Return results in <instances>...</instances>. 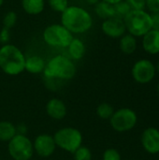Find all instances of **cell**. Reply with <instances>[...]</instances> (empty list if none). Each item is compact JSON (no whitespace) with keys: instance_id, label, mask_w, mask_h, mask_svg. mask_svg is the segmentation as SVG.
<instances>
[{"instance_id":"cell-35","label":"cell","mask_w":159,"mask_h":160,"mask_svg":"<svg viewBox=\"0 0 159 160\" xmlns=\"http://www.w3.org/2000/svg\"><path fill=\"white\" fill-rule=\"evenodd\" d=\"M4 1H5V0H0V8L3 6V4H4Z\"/></svg>"},{"instance_id":"cell-7","label":"cell","mask_w":159,"mask_h":160,"mask_svg":"<svg viewBox=\"0 0 159 160\" xmlns=\"http://www.w3.org/2000/svg\"><path fill=\"white\" fill-rule=\"evenodd\" d=\"M7 150L13 160H30L34 155L33 142L21 134H16L8 142Z\"/></svg>"},{"instance_id":"cell-21","label":"cell","mask_w":159,"mask_h":160,"mask_svg":"<svg viewBox=\"0 0 159 160\" xmlns=\"http://www.w3.org/2000/svg\"><path fill=\"white\" fill-rule=\"evenodd\" d=\"M131 7L128 5V3L125 0H122L116 4L113 5V10H114V17H117L119 19L124 20L125 17L131 11Z\"/></svg>"},{"instance_id":"cell-5","label":"cell","mask_w":159,"mask_h":160,"mask_svg":"<svg viewBox=\"0 0 159 160\" xmlns=\"http://www.w3.org/2000/svg\"><path fill=\"white\" fill-rule=\"evenodd\" d=\"M73 38V34L61 23L50 24L44 28L42 33L43 41L52 48L67 49Z\"/></svg>"},{"instance_id":"cell-11","label":"cell","mask_w":159,"mask_h":160,"mask_svg":"<svg viewBox=\"0 0 159 160\" xmlns=\"http://www.w3.org/2000/svg\"><path fill=\"white\" fill-rule=\"evenodd\" d=\"M34 152H36L41 158L51 157L56 148V144L53 136L49 134L38 135L33 142Z\"/></svg>"},{"instance_id":"cell-8","label":"cell","mask_w":159,"mask_h":160,"mask_svg":"<svg viewBox=\"0 0 159 160\" xmlns=\"http://www.w3.org/2000/svg\"><path fill=\"white\" fill-rule=\"evenodd\" d=\"M138 122L137 113L130 108H121L114 111L110 119L112 128L117 132H127L132 130Z\"/></svg>"},{"instance_id":"cell-30","label":"cell","mask_w":159,"mask_h":160,"mask_svg":"<svg viewBox=\"0 0 159 160\" xmlns=\"http://www.w3.org/2000/svg\"><path fill=\"white\" fill-rule=\"evenodd\" d=\"M152 29L159 31V13H151Z\"/></svg>"},{"instance_id":"cell-32","label":"cell","mask_w":159,"mask_h":160,"mask_svg":"<svg viewBox=\"0 0 159 160\" xmlns=\"http://www.w3.org/2000/svg\"><path fill=\"white\" fill-rule=\"evenodd\" d=\"M100 0H85V2L88 4V5H92V6H95L97 5Z\"/></svg>"},{"instance_id":"cell-29","label":"cell","mask_w":159,"mask_h":160,"mask_svg":"<svg viewBox=\"0 0 159 160\" xmlns=\"http://www.w3.org/2000/svg\"><path fill=\"white\" fill-rule=\"evenodd\" d=\"M10 39V29H7L6 27H2L0 30V43L2 45L9 43Z\"/></svg>"},{"instance_id":"cell-33","label":"cell","mask_w":159,"mask_h":160,"mask_svg":"<svg viewBox=\"0 0 159 160\" xmlns=\"http://www.w3.org/2000/svg\"><path fill=\"white\" fill-rule=\"evenodd\" d=\"M100 1H104V2H107V3H109V4L114 5V4H116V3H118V2H120V1H122V0H100Z\"/></svg>"},{"instance_id":"cell-34","label":"cell","mask_w":159,"mask_h":160,"mask_svg":"<svg viewBox=\"0 0 159 160\" xmlns=\"http://www.w3.org/2000/svg\"><path fill=\"white\" fill-rule=\"evenodd\" d=\"M156 68H157V71L159 73V61H158V63H157V65L156 66Z\"/></svg>"},{"instance_id":"cell-31","label":"cell","mask_w":159,"mask_h":160,"mask_svg":"<svg viewBox=\"0 0 159 160\" xmlns=\"http://www.w3.org/2000/svg\"><path fill=\"white\" fill-rule=\"evenodd\" d=\"M16 131H17V134L25 135V133H26V127L23 124H21V125L16 127Z\"/></svg>"},{"instance_id":"cell-10","label":"cell","mask_w":159,"mask_h":160,"mask_svg":"<svg viewBox=\"0 0 159 160\" xmlns=\"http://www.w3.org/2000/svg\"><path fill=\"white\" fill-rule=\"evenodd\" d=\"M101 30L105 36L111 38H120L127 33L124 20L117 17L103 20L101 23Z\"/></svg>"},{"instance_id":"cell-3","label":"cell","mask_w":159,"mask_h":160,"mask_svg":"<svg viewBox=\"0 0 159 160\" xmlns=\"http://www.w3.org/2000/svg\"><path fill=\"white\" fill-rule=\"evenodd\" d=\"M76 71L77 68L72 59L65 54H56L46 62L43 74L47 79L71 80Z\"/></svg>"},{"instance_id":"cell-1","label":"cell","mask_w":159,"mask_h":160,"mask_svg":"<svg viewBox=\"0 0 159 160\" xmlns=\"http://www.w3.org/2000/svg\"><path fill=\"white\" fill-rule=\"evenodd\" d=\"M63 24L71 34L82 35L88 32L93 26V17L91 13L81 6H68L60 16Z\"/></svg>"},{"instance_id":"cell-13","label":"cell","mask_w":159,"mask_h":160,"mask_svg":"<svg viewBox=\"0 0 159 160\" xmlns=\"http://www.w3.org/2000/svg\"><path fill=\"white\" fill-rule=\"evenodd\" d=\"M46 112L54 120H62L67 115L66 104L61 99L53 98L48 101L46 105Z\"/></svg>"},{"instance_id":"cell-14","label":"cell","mask_w":159,"mask_h":160,"mask_svg":"<svg viewBox=\"0 0 159 160\" xmlns=\"http://www.w3.org/2000/svg\"><path fill=\"white\" fill-rule=\"evenodd\" d=\"M143 50L152 55L159 53V31L151 29L142 37Z\"/></svg>"},{"instance_id":"cell-17","label":"cell","mask_w":159,"mask_h":160,"mask_svg":"<svg viewBox=\"0 0 159 160\" xmlns=\"http://www.w3.org/2000/svg\"><path fill=\"white\" fill-rule=\"evenodd\" d=\"M22 10L29 15H38L43 12L46 0H21Z\"/></svg>"},{"instance_id":"cell-15","label":"cell","mask_w":159,"mask_h":160,"mask_svg":"<svg viewBox=\"0 0 159 160\" xmlns=\"http://www.w3.org/2000/svg\"><path fill=\"white\" fill-rule=\"evenodd\" d=\"M67 54L70 59L73 61L81 60L86 52V47L84 42L80 38H73L68 46L67 47Z\"/></svg>"},{"instance_id":"cell-6","label":"cell","mask_w":159,"mask_h":160,"mask_svg":"<svg viewBox=\"0 0 159 160\" xmlns=\"http://www.w3.org/2000/svg\"><path fill=\"white\" fill-rule=\"evenodd\" d=\"M53 139L56 147L72 154L82 145V134L74 128H63L57 130Z\"/></svg>"},{"instance_id":"cell-37","label":"cell","mask_w":159,"mask_h":160,"mask_svg":"<svg viewBox=\"0 0 159 160\" xmlns=\"http://www.w3.org/2000/svg\"><path fill=\"white\" fill-rule=\"evenodd\" d=\"M126 160H131V159H126Z\"/></svg>"},{"instance_id":"cell-19","label":"cell","mask_w":159,"mask_h":160,"mask_svg":"<svg viewBox=\"0 0 159 160\" xmlns=\"http://www.w3.org/2000/svg\"><path fill=\"white\" fill-rule=\"evenodd\" d=\"M95 13L97 17H99L102 20H106L112 17H114V10H113V5L109 4L104 1H99L97 5L94 6Z\"/></svg>"},{"instance_id":"cell-12","label":"cell","mask_w":159,"mask_h":160,"mask_svg":"<svg viewBox=\"0 0 159 160\" xmlns=\"http://www.w3.org/2000/svg\"><path fill=\"white\" fill-rule=\"evenodd\" d=\"M141 142L145 150L150 155L159 154V129L157 128H147L143 130Z\"/></svg>"},{"instance_id":"cell-9","label":"cell","mask_w":159,"mask_h":160,"mask_svg":"<svg viewBox=\"0 0 159 160\" xmlns=\"http://www.w3.org/2000/svg\"><path fill=\"white\" fill-rule=\"evenodd\" d=\"M131 74L136 82L146 84L154 80L157 74V68L152 61L143 58L138 60L133 65Z\"/></svg>"},{"instance_id":"cell-4","label":"cell","mask_w":159,"mask_h":160,"mask_svg":"<svg viewBox=\"0 0 159 160\" xmlns=\"http://www.w3.org/2000/svg\"><path fill=\"white\" fill-rule=\"evenodd\" d=\"M127 32L135 38H142L152 29L151 13L145 9H131L125 17Z\"/></svg>"},{"instance_id":"cell-36","label":"cell","mask_w":159,"mask_h":160,"mask_svg":"<svg viewBox=\"0 0 159 160\" xmlns=\"http://www.w3.org/2000/svg\"><path fill=\"white\" fill-rule=\"evenodd\" d=\"M157 91H158V94H159V82H158V85H157Z\"/></svg>"},{"instance_id":"cell-18","label":"cell","mask_w":159,"mask_h":160,"mask_svg":"<svg viewBox=\"0 0 159 160\" xmlns=\"http://www.w3.org/2000/svg\"><path fill=\"white\" fill-rule=\"evenodd\" d=\"M119 46L121 52L125 54H132L137 50V38L134 36L126 33L120 38Z\"/></svg>"},{"instance_id":"cell-25","label":"cell","mask_w":159,"mask_h":160,"mask_svg":"<svg viewBox=\"0 0 159 160\" xmlns=\"http://www.w3.org/2000/svg\"><path fill=\"white\" fill-rule=\"evenodd\" d=\"M74 160H91L92 153L89 148L82 145L80 146L74 153Z\"/></svg>"},{"instance_id":"cell-20","label":"cell","mask_w":159,"mask_h":160,"mask_svg":"<svg viewBox=\"0 0 159 160\" xmlns=\"http://www.w3.org/2000/svg\"><path fill=\"white\" fill-rule=\"evenodd\" d=\"M17 134L16 127L8 121L0 122V142H9Z\"/></svg>"},{"instance_id":"cell-22","label":"cell","mask_w":159,"mask_h":160,"mask_svg":"<svg viewBox=\"0 0 159 160\" xmlns=\"http://www.w3.org/2000/svg\"><path fill=\"white\" fill-rule=\"evenodd\" d=\"M113 112H114L113 107L111 104L106 103V102L99 104L97 108V114L98 115V117H100L101 119H104V120L111 119Z\"/></svg>"},{"instance_id":"cell-24","label":"cell","mask_w":159,"mask_h":160,"mask_svg":"<svg viewBox=\"0 0 159 160\" xmlns=\"http://www.w3.org/2000/svg\"><path fill=\"white\" fill-rule=\"evenodd\" d=\"M17 22V14L13 10H9L6 12V14L3 17V27H6L7 29H11Z\"/></svg>"},{"instance_id":"cell-27","label":"cell","mask_w":159,"mask_h":160,"mask_svg":"<svg viewBox=\"0 0 159 160\" xmlns=\"http://www.w3.org/2000/svg\"><path fill=\"white\" fill-rule=\"evenodd\" d=\"M128 3L132 9H145L146 0H125Z\"/></svg>"},{"instance_id":"cell-2","label":"cell","mask_w":159,"mask_h":160,"mask_svg":"<svg viewBox=\"0 0 159 160\" xmlns=\"http://www.w3.org/2000/svg\"><path fill=\"white\" fill-rule=\"evenodd\" d=\"M25 55L20 48L7 43L0 47V69L9 76H17L24 70Z\"/></svg>"},{"instance_id":"cell-26","label":"cell","mask_w":159,"mask_h":160,"mask_svg":"<svg viewBox=\"0 0 159 160\" xmlns=\"http://www.w3.org/2000/svg\"><path fill=\"white\" fill-rule=\"evenodd\" d=\"M102 160H122V158L120 153L116 149L109 148L103 153Z\"/></svg>"},{"instance_id":"cell-28","label":"cell","mask_w":159,"mask_h":160,"mask_svg":"<svg viewBox=\"0 0 159 160\" xmlns=\"http://www.w3.org/2000/svg\"><path fill=\"white\" fill-rule=\"evenodd\" d=\"M146 8L150 13H159V0H146Z\"/></svg>"},{"instance_id":"cell-16","label":"cell","mask_w":159,"mask_h":160,"mask_svg":"<svg viewBox=\"0 0 159 160\" xmlns=\"http://www.w3.org/2000/svg\"><path fill=\"white\" fill-rule=\"evenodd\" d=\"M46 67V61L39 55H31L25 58L24 70L31 74L43 73Z\"/></svg>"},{"instance_id":"cell-23","label":"cell","mask_w":159,"mask_h":160,"mask_svg":"<svg viewBox=\"0 0 159 160\" xmlns=\"http://www.w3.org/2000/svg\"><path fill=\"white\" fill-rule=\"evenodd\" d=\"M47 4L52 10L59 13H62L69 6L68 0H47Z\"/></svg>"}]
</instances>
